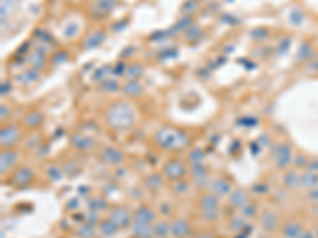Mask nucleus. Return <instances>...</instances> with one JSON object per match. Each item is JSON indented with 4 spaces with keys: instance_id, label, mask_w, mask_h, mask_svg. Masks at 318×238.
<instances>
[{
    "instance_id": "obj_1",
    "label": "nucleus",
    "mask_w": 318,
    "mask_h": 238,
    "mask_svg": "<svg viewBox=\"0 0 318 238\" xmlns=\"http://www.w3.org/2000/svg\"><path fill=\"white\" fill-rule=\"evenodd\" d=\"M136 112L126 102H116L105 113L107 124L115 130H128L136 124Z\"/></svg>"
},
{
    "instance_id": "obj_2",
    "label": "nucleus",
    "mask_w": 318,
    "mask_h": 238,
    "mask_svg": "<svg viewBox=\"0 0 318 238\" xmlns=\"http://www.w3.org/2000/svg\"><path fill=\"white\" fill-rule=\"evenodd\" d=\"M155 141L161 149L181 151L189 146L191 137L185 130L175 129V127H162L155 133Z\"/></svg>"
},
{
    "instance_id": "obj_3",
    "label": "nucleus",
    "mask_w": 318,
    "mask_h": 238,
    "mask_svg": "<svg viewBox=\"0 0 318 238\" xmlns=\"http://www.w3.org/2000/svg\"><path fill=\"white\" fill-rule=\"evenodd\" d=\"M21 129L16 124H6L0 129V144L2 149H13L21 140Z\"/></svg>"
},
{
    "instance_id": "obj_4",
    "label": "nucleus",
    "mask_w": 318,
    "mask_h": 238,
    "mask_svg": "<svg viewBox=\"0 0 318 238\" xmlns=\"http://www.w3.org/2000/svg\"><path fill=\"white\" fill-rule=\"evenodd\" d=\"M293 164V149L288 143H279L274 148V165L279 170H288Z\"/></svg>"
},
{
    "instance_id": "obj_5",
    "label": "nucleus",
    "mask_w": 318,
    "mask_h": 238,
    "mask_svg": "<svg viewBox=\"0 0 318 238\" xmlns=\"http://www.w3.org/2000/svg\"><path fill=\"white\" fill-rule=\"evenodd\" d=\"M188 172H189L188 167L180 159H170L162 165V175L169 181L183 180V176H186Z\"/></svg>"
},
{
    "instance_id": "obj_6",
    "label": "nucleus",
    "mask_w": 318,
    "mask_h": 238,
    "mask_svg": "<svg viewBox=\"0 0 318 238\" xmlns=\"http://www.w3.org/2000/svg\"><path fill=\"white\" fill-rule=\"evenodd\" d=\"M33 178H35V173H33V168L30 167H19L13 170V173L10 176V184L16 186V188H24V186H29Z\"/></svg>"
},
{
    "instance_id": "obj_7",
    "label": "nucleus",
    "mask_w": 318,
    "mask_h": 238,
    "mask_svg": "<svg viewBox=\"0 0 318 238\" xmlns=\"http://www.w3.org/2000/svg\"><path fill=\"white\" fill-rule=\"evenodd\" d=\"M19 160V152L13 149H2L0 152V175L5 176L6 173H10L11 170L16 167Z\"/></svg>"
},
{
    "instance_id": "obj_8",
    "label": "nucleus",
    "mask_w": 318,
    "mask_h": 238,
    "mask_svg": "<svg viewBox=\"0 0 318 238\" xmlns=\"http://www.w3.org/2000/svg\"><path fill=\"white\" fill-rule=\"evenodd\" d=\"M108 218H110L120 229H128L132 224L134 215L131 213V211L126 207H115L110 211V216H108Z\"/></svg>"
},
{
    "instance_id": "obj_9",
    "label": "nucleus",
    "mask_w": 318,
    "mask_h": 238,
    "mask_svg": "<svg viewBox=\"0 0 318 238\" xmlns=\"http://www.w3.org/2000/svg\"><path fill=\"white\" fill-rule=\"evenodd\" d=\"M192 234V227L186 219L177 218L170 223V235L173 238H186Z\"/></svg>"
},
{
    "instance_id": "obj_10",
    "label": "nucleus",
    "mask_w": 318,
    "mask_h": 238,
    "mask_svg": "<svg viewBox=\"0 0 318 238\" xmlns=\"http://www.w3.org/2000/svg\"><path fill=\"white\" fill-rule=\"evenodd\" d=\"M100 159L108 165H120L124 162V154H123V151H120L115 146H105L102 151H100Z\"/></svg>"
},
{
    "instance_id": "obj_11",
    "label": "nucleus",
    "mask_w": 318,
    "mask_h": 238,
    "mask_svg": "<svg viewBox=\"0 0 318 238\" xmlns=\"http://www.w3.org/2000/svg\"><path fill=\"white\" fill-rule=\"evenodd\" d=\"M212 194H215L216 197H228V195L232 192V186L231 183L226 180V178H215V180L210 181V188H208Z\"/></svg>"
},
{
    "instance_id": "obj_12",
    "label": "nucleus",
    "mask_w": 318,
    "mask_h": 238,
    "mask_svg": "<svg viewBox=\"0 0 318 238\" xmlns=\"http://www.w3.org/2000/svg\"><path fill=\"white\" fill-rule=\"evenodd\" d=\"M304 231H306L304 226L296 219H290L280 227V232H282L283 238H299L301 235H303Z\"/></svg>"
},
{
    "instance_id": "obj_13",
    "label": "nucleus",
    "mask_w": 318,
    "mask_h": 238,
    "mask_svg": "<svg viewBox=\"0 0 318 238\" xmlns=\"http://www.w3.org/2000/svg\"><path fill=\"white\" fill-rule=\"evenodd\" d=\"M250 202V195L245 189H232V192L228 195V203L232 208L242 210Z\"/></svg>"
},
{
    "instance_id": "obj_14",
    "label": "nucleus",
    "mask_w": 318,
    "mask_h": 238,
    "mask_svg": "<svg viewBox=\"0 0 318 238\" xmlns=\"http://www.w3.org/2000/svg\"><path fill=\"white\" fill-rule=\"evenodd\" d=\"M129 229H131L132 235L137 237V238H152V237H155L153 224H147V223H142V221L132 219V224H131Z\"/></svg>"
},
{
    "instance_id": "obj_15",
    "label": "nucleus",
    "mask_w": 318,
    "mask_h": 238,
    "mask_svg": "<svg viewBox=\"0 0 318 238\" xmlns=\"http://www.w3.org/2000/svg\"><path fill=\"white\" fill-rule=\"evenodd\" d=\"M280 226V219L279 215L272 210H266L261 213V227L266 232H274L277 231Z\"/></svg>"
},
{
    "instance_id": "obj_16",
    "label": "nucleus",
    "mask_w": 318,
    "mask_h": 238,
    "mask_svg": "<svg viewBox=\"0 0 318 238\" xmlns=\"http://www.w3.org/2000/svg\"><path fill=\"white\" fill-rule=\"evenodd\" d=\"M134 219L142 221V223H147V224H155L158 221V213L148 205H140L137 207V210L134 211Z\"/></svg>"
},
{
    "instance_id": "obj_17",
    "label": "nucleus",
    "mask_w": 318,
    "mask_h": 238,
    "mask_svg": "<svg viewBox=\"0 0 318 238\" xmlns=\"http://www.w3.org/2000/svg\"><path fill=\"white\" fill-rule=\"evenodd\" d=\"M70 140H72L73 148H77L80 151H91V149H94L97 144L93 137H88V135H83V133L73 135Z\"/></svg>"
},
{
    "instance_id": "obj_18",
    "label": "nucleus",
    "mask_w": 318,
    "mask_h": 238,
    "mask_svg": "<svg viewBox=\"0 0 318 238\" xmlns=\"http://www.w3.org/2000/svg\"><path fill=\"white\" fill-rule=\"evenodd\" d=\"M299 181H301V173L298 168H288L282 176V183L288 189H296L299 186Z\"/></svg>"
},
{
    "instance_id": "obj_19",
    "label": "nucleus",
    "mask_w": 318,
    "mask_h": 238,
    "mask_svg": "<svg viewBox=\"0 0 318 238\" xmlns=\"http://www.w3.org/2000/svg\"><path fill=\"white\" fill-rule=\"evenodd\" d=\"M199 207L202 211L218 210L220 208V197H216V195L212 194V192H207L199 199Z\"/></svg>"
},
{
    "instance_id": "obj_20",
    "label": "nucleus",
    "mask_w": 318,
    "mask_h": 238,
    "mask_svg": "<svg viewBox=\"0 0 318 238\" xmlns=\"http://www.w3.org/2000/svg\"><path fill=\"white\" fill-rule=\"evenodd\" d=\"M299 186L304 189H314V188H318V173H314V172H309V170H306V172L301 173V181H299Z\"/></svg>"
},
{
    "instance_id": "obj_21",
    "label": "nucleus",
    "mask_w": 318,
    "mask_h": 238,
    "mask_svg": "<svg viewBox=\"0 0 318 238\" xmlns=\"http://www.w3.org/2000/svg\"><path fill=\"white\" fill-rule=\"evenodd\" d=\"M153 232L156 238H169L170 237V221L158 219L153 224Z\"/></svg>"
},
{
    "instance_id": "obj_22",
    "label": "nucleus",
    "mask_w": 318,
    "mask_h": 238,
    "mask_svg": "<svg viewBox=\"0 0 318 238\" xmlns=\"http://www.w3.org/2000/svg\"><path fill=\"white\" fill-rule=\"evenodd\" d=\"M118 231H120V227L116 226L110 218L102 219V221L99 223V232L102 234L104 237H113Z\"/></svg>"
},
{
    "instance_id": "obj_23",
    "label": "nucleus",
    "mask_w": 318,
    "mask_h": 238,
    "mask_svg": "<svg viewBox=\"0 0 318 238\" xmlns=\"http://www.w3.org/2000/svg\"><path fill=\"white\" fill-rule=\"evenodd\" d=\"M164 175H159V173H150L145 180H144V184H145V188L150 189V191H158L159 188L162 186L164 183Z\"/></svg>"
},
{
    "instance_id": "obj_24",
    "label": "nucleus",
    "mask_w": 318,
    "mask_h": 238,
    "mask_svg": "<svg viewBox=\"0 0 318 238\" xmlns=\"http://www.w3.org/2000/svg\"><path fill=\"white\" fill-rule=\"evenodd\" d=\"M24 124H26L29 129H37V127L43 124V115L40 112H32L26 116V119H24Z\"/></svg>"
},
{
    "instance_id": "obj_25",
    "label": "nucleus",
    "mask_w": 318,
    "mask_h": 238,
    "mask_svg": "<svg viewBox=\"0 0 318 238\" xmlns=\"http://www.w3.org/2000/svg\"><path fill=\"white\" fill-rule=\"evenodd\" d=\"M96 226H91L88 223H83L77 227V231H75V234H77L78 238H94L96 237Z\"/></svg>"
},
{
    "instance_id": "obj_26",
    "label": "nucleus",
    "mask_w": 318,
    "mask_h": 238,
    "mask_svg": "<svg viewBox=\"0 0 318 238\" xmlns=\"http://www.w3.org/2000/svg\"><path fill=\"white\" fill-rule=\"evenodd\" d=\"M142 91H144V88H142L136 80H134V81H128V83L123 86V92H124L126 96H131V97H132V96H140Z\"/></svg>"
},
{
    "instance_id": "obj_27",
    "label": "nucleus",
    "mask_w": 318,
    "mask_h": 238,
    "mask_svg": "<svg viewBox=\"0 0 318 238\" xmlns=\"http://www.w3.org/2000/svg\"><path fill=\"white\" fill-rule=\"evenodd\" d=\"M204 157H205V152L200 149V148H192L188 152V157L186 160L192 165V164H199V162H204Z\"/></svg>"
},
{
    "instance_id": "obj_28",
    "label": "nucleus",
    "mask_w": 318,
    "mask_h": 238,
    "mask_svg": "<svg viewBox=\"0 0 318 238\" xmlns=\"http://www.w3.org/2000/svg\"><path fill=\"white\" fill-rule=\"evenodd\" d=\"M245 227H247V218H245V216H237V218H232V219H231L229 229H231L232 232L240 234Z\"/></svg>"
},
{
    "instance_id": "obj_29",
    "label": "nucleus",
    "mask_w": 318,
    "mask_h": 238,
    "mask_svg": "<svg viewBox=\"0 0 318 238\" xmlns=\"http://www.w3.org/2000/svg\"><path fill=\"white\" fill-rule=\"evenodd\" d=\"M189 173L192 175V178H200V176H208V170L204 165V162H199V164H192Z\"/></svg>"
},
{
    "instance_id": "obj_30",
    "label": "nucleus",
    "mask_w": 318,
    "mask_h": 238,
    "mask_svg": "<svg viewBox=\"0 0 318 238\" xmlns=\"http://www.w3.org/2000/svg\"><path fill=\"white\" fill-rule=\"evenodd\" d=\"M88 207H89L91 211H96V213H99V211L107 210V202L104 199H100V197H94V199L89 200Z\"/></svg>"
},
{
    "instance_id": "obj_31",
    "label": "nucleus",
    "mask_w": 318,
    "mask_h": 238,
    "mask_svg": "<svg viewBox=\"0 0 318 238\" xmlns=\"http://www.w3.org/2000/svg\"><path fill=\"white\" fill-rule=\"evenodd\" d=\"M172 192L173 194H177V195H183L185 192H188V188H189V184L188 181H183V180H177V181H172Z\"/></svg>"
},
{
    "instance_id": "obj_32",
    "label": "nucleus",
    "mask_w": 318,
    "mask_h": 238,
    "mask_svg": "<svg viewBox=\"0 0 318 238\" xmlns=\"http://www.w3.org/2000/svg\"><path fill=\"white\" fill-rule=\"evenodd\" d=\"M240 211H242V216H245L247 219H252V218H255L258 215V207L255 205V203L248 202L247 205L242 208Z\"/></svg>"
},
{
    "instance_id": "obj_33",
    "label": "nucleus",
    "mask_w": 318,
    "mask_h": 238,
    "mask_svg": "<svg viewBox=\"0 0 318 238\" xmlns=\"http://www.w3.org/2000/svg\"><path fill=\"white\" fill-rule=\"evenodd\" d=\"M221 216V211L218 210H208V211H202V219L207 221V223H215V221H218Z\"/></svg>"
},
{
    "instance_id": "obj_34",
    "label": "nucleus",
    "mask_w": 318,
    "mask_h": 238,
    "mask_svg": "<svg viewBox=\"0 0 318 238\" xmlns=\"http://www.w3.org/2000/svg\"><path fill=\"white\" fill-rule=\"evenodd\" d=\"M46 175L49 176V180L53 181H59L62 178V170L57 167V165H49L48 170H46Z\"/></svg>"
},
{
    "instance_id": "obj_35",
    "label": "nucleus",
    "mask_w": 318,
    "mask_h": 238,
    "mask_svg": "<svg viewBox=\"0 0 318 238\" xmlns=\"http://www.w3.org/2000/svg\"><path fill=\"white\" fill-rule=\"evenodd\" d=\"M104 40V33L102 32H96V33H93V37H91L88 41H86V48H93V46H97V45H100V41Z\"/></svg>"
},
{
    "instance_id": "obj_36",
    "label": "nucleus",
    "mask_w": 318,
    "mask_h": 238,
    "mask_svg": "<svg viewBox=\"0 0 318 238\" xmlns=\"http://www.w3.org/2000/svg\"><path fill=\"white\" fill-rule=\"evenodd\" d=\"M307 162H309V157H306L304 154H299L296 157H293V164H295V167L299 168V170L306 168L307 167Z\"/></svg>"
},
{
    "instance_id": "obj_37",
    "label": "nucleus",
    "mask_w": 318,
    "mask_h": 238,
    "mask_svg": "<svg viewBox=\"0 0 318 238\" xmlns=\"http://www.w3.org/2000/svg\"><path fill=\"white\" fill-rule=\"evenodd\" d=\"M194 186L199 189H208L210 188V180H208V176L194 178Z\"/></svg>"
},
{
    "instance_id": "obj_38",
    "label": "nucleus",
    "mask_w": 318,
    "mask_h": 238,
    "mask_svg": "<svg viewBox=\"0 0 318 238\" xmlns=\"http://www.w3.org/2000/svg\"><path fill=\"white\" fill-rule=\"evenodd\" d=\"M85 221H86L88 224H91V226H99V223H100V221H99V215L96 213V211H91V210H89V213L85 216Z\"/></svg>"
},
{
    "instance_id": "obj_39",
    "label": "nucleus",
    "mask_w": 318,
    "mask_h": 238,
    "mask_svg": "<svg viewBox=\"0 0 318 238\" xmlns=\"http://www.w3.org/2000/svg\"><path fill=\"white\" fill-rule=\"evenodd\" d=\"M21 78H24L22 83H30V81H33V80L38 78V72H35V70H27V72L22 73Z\"/></svg>"
},
{
    "instance_id": "obj_40",
    "label": "nucleus",
    "mask_w": 318,
    "mask_h": 238,
    "mask_svg": "<svg viewBox=\"0 0 318 238\" xmlns=\"http://www.w3.org/2000/svg\"><path fill=\"white\" fill-rule=\"evenodd\" d=\"M304 170H309V172H314V173H318V157H309V162H307V167Z\"/></svg>"
},
{
    "instance_id": "obj_41",
    "label": "nucleus",
    "mask_w": 318,
    "mask_h": 238,
    "mask_svg": "<svg viewBox=\"0 0 318 238\" xmlns=\"http://www.w3.org/2000/svg\"><path fill=\"white\" fill-rule=\"evenodd\" d=\"M116 89H118V83L115 80H107L102 84V91H116Z\"/></svg>"
},
{
    "instance_id": "obj_42",
    "label": "nucleus",
    "mask_w": 318,
    "mask_h": 238,
    "mask_svg": "<svg viewBox=\"0 0 318 238\" xmlns=\"http://www.w3.org/2000/svg\"><path fill=\"white\" fill-rule=\"evenodd\" d=\"M43 61H45V56L43 54H33L30 57V62H33V67H35V69H38Z\"/></svg>"
},
{
    "instance_id": "obj_43",
    "label": "nucleus",
    "mask_w": 318,
    "mask_h": 238,
    "mask_svg": "<svg viewBox=\"0 0 318 238\" xmlns=\"http://www.w3.org/2000/svg\"><path fill=\"white\" fill-rule=\"evenodd\" d=\"M307 199L311 200V202H318V188H314V189H311L307 192Z\"/></svg>"
},
{
    "instance_id": "obj_44",
    "label": "nucleus",
    "mask_w": 318,
    "mask_h": 238,
    "mask_svg": "<svg viewBox=\"0 0 318 238\" xmlns=\"http://www.w3.org/2000/svg\"><path fill=\"white\" fill-rule=\"evenodd\" d=\"M169 208H172V205H169V203H162L161 208H159V213H162L164 216H170L172 210H169Z\"/></svg>"
},
{
    "instance_id": "obj_45",
    "label": "nucleus",
    "mask_w": 318,
    "mask_h": 238,
    "mask_svg": "<svg viewBox=\"0 0 318 238\" xmlns=\"http://www.w3.org/2000/svg\"><path fill=\"white\" fill-rule=\"evenodd\" d=\"M128 73H129V76H134V78H136V76H139L140 73H142V69L139 65H136V67H129V70H128Z\"/></svg>"
},
{
    "instance_id": "obj_46",
    "label": "nucleus",
    "mask_w": 318,
    "mask_h": 238,
    "mask_svg": "<svg viewBox=\"0 0 318 238\" xmlns=\"http://www.w3.org/2000/svg\"><path fill=\"white\" fill-rule=\"evenodd\" d=\"M299 238H317V234L312 232V231H304L303 235H301Z\"/></svg>"
},
{
    "instance_id": "obj_47",
    "label": "nucleus",
    "mask_w": 318,
    "mask_h": 238,
    "mask_svg": "<svg viewBox=\"0 0 318 238\" xmlns=\"http://www.w3.org/2000/svg\"><path fill=\"white\" fill-rule=\"evenodd\" d=\"M8 116H10V110H8L6 105H2V121H5Z\"/></svg>"
},
{
    "instance_id": "obj_48",
    "label": "nucleus",
    "mask_w": 318,
    "mask_h": 238,
    "mask_svg": "<svg viewBox=\"0 0 318 238\" xmlns=\"http://www.w3.org/2000/svg\"><path fill=\"white\" fill-rule=\"evenodd\" d=\"M255 191H261V192H266L267 191V186H255Z\"/></svg>"
},
{
    "instance_id": "obj_49",
    "label": "nucleus",
    "mask_w": 318,
    "mask_h": 238,
    "mask_svg": "<svg viewBox=\"0 0 318 238\" xmlns=\"http://www.w3.org/2000/svg\"><path fill=\"white\" fill-rule=\"evenodd\" d=\"M196 238H213V235H210V234H200Z\"/></svg>"
},
{
    "instance_id": "obj_50",
    "label": "nucleus",
    "mask_w": 318,
    "mask_h": 238,
    "mask_svg": "<svg viewBox=\"0 0 318 238\" xmlns=\"http://www.w3.org/2000/svg\"><path fill=\"white\" fill-rule=\"evenodd\" d=\"M312 213H314V215H318V202L315 203V207L312 208Z\"/></svg>"
},
{
    "instance_id": "obj_51",
    "label": "nucleus",
    "mask_w": 318,
    "mask_h": 238,
    "mask_svg": "<svg viewBox=\"0 0 318 238\" xmlns=\"http://www.w3.org/2000/svg\"><path fill=\"white\" fill-rule=\"evenodd\" d=\"M315 234H317V238H318V229H317V231H315Z\"/></svg>"
}]
</instances>
